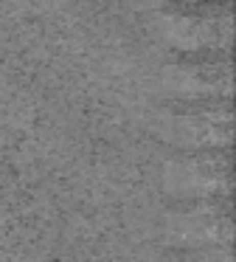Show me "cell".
<instances>
[{"mask_svg": "<svg viewBox=\"0 0 236 262\" xmlns=\"http://www.w3.org/2000/svg\"><path fill=\"white\" fill-rule=\"evenodd\" d=\"M180 3H200V0H180Z\"/></svg>", "mask_w": 236, "mask_h": 262, "instance_id": "3957f363", "label": "cell"}, {"mask_svg": "<svg viewBox=\"0 0 236 262\" xmlns=\"http://www.w3.org/2000/svg\"><path fill=\"white\" fill-rule=\"evenodd\" d=\"M172 88L183 99H211L217 91H230V59L228 51H197L188 54L183 62L172 65Z\"/></svg>", "mask_w": 236, "mask_h": 262, "instance_id": "7a4b0ae2", "label": "cell"}, {"mask_svg": "<svg viewBox=\"0 0 236 262\" xmlns=\"http://www.w3.org/2000/svg\"><path fill=\"white\" fill-rule=\"evenodd\" d=\"M169 42L180 51H228L230 46V3L228 0H200V3H172L166 12Z\"/></svg>", "mask_w": 236, "mask_h": 262, "instance_id": "6da1fadb", "label": "cell"}]
</instances>
